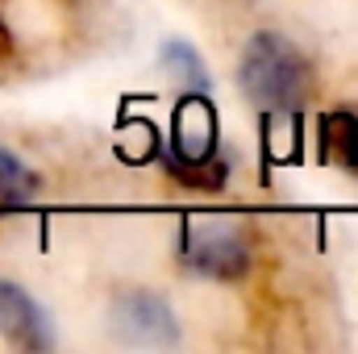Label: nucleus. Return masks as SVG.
<instances>
[{
	"instance_id": "1",
	"label": "nucleus",
	"mask_w": 358,
	"mask_h": 354,
	"mask_svg": "<svg viewBox=\"0 0 358 354\" xmlns=\"http://www.w3.org/2000/svg\"><path fill=\"white\" fill-rule=\"evenodd\" d=\"M238 84L263 113H300L313 96V67L287 34L259 29L242 50Z\"/></svg>"
},
{
	"instance_id": "2",
	"label": "nucleus",
	"mask_w": 358,
	"mask_h": 354,
	"mask_svg": "<svg viewBox=\"0 0 358 354\" xmlns=\"http://www.w3.org/2000/svg\"><path fill=\"white\" fill-rule=\"evenodd\" d=\"M179 263L204 279H242L250 271V242L229 217H196L179 229Z\"/></svg>"
},
{
	"instance_id": "3",
	"label": "nucleus",
	"mask_w": 358,
	"mask_h": 354,
	"mask_svg": "<svg viewBox=\"0 0 358 354\" xmlns=\"http://www.w3.org/2000/svg\"><path fill=\"white\" fill-rule=\"evenodd\" d=\"M113 330L129 346H176L179 321L159 292L129 288L113 300Z\"/></svg>"
},
{
	"instance_id": "4",
	"label": "nucleus",
	"mask_w": 358,
	"mask_h": 354,
	"mask_svg": "<svg viewBox=\"0 0 358 354\" xmlns=\"http://www.w3.org/2000/svg\"><path fill=\"white\" fill-rule=\"evenodd\" d=\"M0 338H8L13 346L21 351H46L50 346V325H46V313L38 309V300L0 279Z\"/></svg>"
},
{
	"instance_id": "5",
	"label": "nucleus",
	"mask_w": 358,
	"mask_h": 354,
	"mask_svg": "<svg viewBox=\"0 0 358 354\" xmlns=\"http://www.w3.org/2000/svg\"><path fill=\"white\" fill-rule=\"evenodd\" d=\"M171 155H183V159L217 155V108H213V100L204 92H187L176 104Z\"/></svg>"
},
{
	"instance_id": "6",
	"label": "nucleus",
	"mask_w": 358,
	"mask_h": 354,
	"mask_svg": "<svg viewBox=\"0 0 358 354\" xmlns=\"http://www.w3.org/2000/svg\"><path fill=\"white\" fill-rule=\"evenodd\" d=\"M163 167L187 192H221L225 179H229V163L217 159V155H208V159H183V155H171L167 150L163 155Z\"/></svg>"
},
{
	"instance_id": "7",
	"label": "nucleus",
	"mask_w": 358,
	"mask_h": 354,
	"mask_svg": "<svg viewBox=\"0 0 358 354\" xmlns=\"http://www.w3.org/2000/svg\"><path fill=\"white\" fill-rule=\"evenodd\" d=\"M321 155L358 176V113H329L321 121Z\"/></svg>"
},
{
	"instance_id": "8",
	"label": "nucleus",
	"mask_w": 358,
	"mask_h": 354,
	"mask_svg": "<svg viewBox=\"0 0 358 354\" xmlns=\"http://www.w3.org/2000/svg\"><path fill=\"white\" fill-rule=\"evenodd\" d=\"M38 187H42L38 171H29V167L21 163V155H13V150L0 146V213L29 204V200L38 196Z\"/></svg>"
},
{
	"instance_id": "9",
	"label": "nucleus",
	"mask_w": 358,
	"mask_h": 354,
	"mask_svg": "<svg viewBox=\"0 0 358 354\" xmlns=\"http://www.w3.org/2000/svg\"><path fill=\"white\" fill-rule=\"evenodd\" d=\"M163 67L179 80V88L204 92V96H208V71H204V59L196 55L192 42H179V38L163 42Z\"/></svg>"
},
{
	"instance_id": "10",
	"label": "nucleus",
	"mask_w": 358,
	"mask_h": 354,
	"mask_svg": "<svg viewBox=\"0 0 358 354\" xmlns=\"http://www.w3.org/2000/svg\"><path fill=\"white\" fill-rule=\"evenodd\" d=\"M13 59V29L4 25V17H0V63H8Z\"/></svg>"
}]
</instances>
